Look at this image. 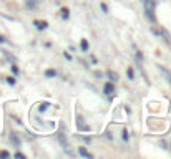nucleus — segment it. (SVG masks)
<instances>
[{
	"instance_id": "nucleus-3",
	"label": "nucleus",
	"mask_w": 171,
	"mask_h": 159,
	"mask_svg": "<svg viewBox=\"0 0 171 159\" xmlns=\"http://www.w3.org/2000/svg\"><path fill=\"white\" fill-rule=\"evenodd\" d=\"M76 124H78V129H80V131H88V129H90V128H88V124H85L82 118H78V119H76Z\"/></svg>"
},
{
	"instance_id": "nucleus-11",
	"label": "nucleus",
	"mask_w": 171,
	"mask_h": 159,
	"mask_svg": "<svg viewBox=\"0 0 171 159\" xmlns=\"http://www.w3.org/2000/svg\"><path fill=\"white\" fill-rule=\"evenodd\" d=\"M60 15H62L63 18H68V15H70V13H68V9H62V12H60Z\"/></svg>"
},
{
	"instance_id": "nucleus-8",
	"label": "nucleus",
	"mask_w": 171,
	"mask_h": 159,
	"mask_svg": "<svg viewBox=\"0 0 171 159\" xmlns=\"http://www.w3.org/2000/svg\"><path fill=\"white\" fill-rule=\"evenodd\" d=\"M25 3H27L28 9H35V7H37V2H35V0H25Z\"/></svg>"
},
{
	"instance_id": "nucleus-6",
	"label": "nucleus",
	"mask_w": 171,
	"mask_h": 159,
	"mask_svg": "<svg viewBox=\"0 0 171 159\" xmlns=\"http://www.w3.org/2000/svg\"><path fill=\"white\" fill-rule=\"evenodd\" d=\"M10 141L13 143V146H17V148L20 146V139H19V136H17L15 133H10Z\"/></svg>"
},
{
	"instance_id": "nucleus-1",
	"label": "nucleus",
	"mask_w": 171,
	"mask_h": 159,
	"mask_svg": "<svg viewBox=\"0 0 171 159\" xmlns=\"http://www.w3.org/2000/svg\"><path fill=\"white\" fill-rule=\"evenodd\" d=\"M143 5H144V12H146L148 20L154 22L156 20V15H154V0H143Z\"/></svg>"
},
{
	"instance_id": "nucleus-4",
	"label": "nucleus",
	"mask_w": 171,
	"mask_h": 159,
	"mask_svg": "<svg viewBox=\"0 0 171 159\" xmlns=\"http://www.w3.org/2000/svg\"><path fill=\"white\" fill-rule=\"evenodd\" d=\"M103 91H105V94H108V96H110V94L115 93V86L111 83H106V84H105V88H103Z\"/></svg>"
},
{
	"instance_id": "nucleus-21",
	"label": "nucleus",
	"mask_w": 171,
	"mask_h": 159,
	"mask_svg": "<svg viewBox=\"0 0 171 159\" xmlns=\"http://www.w3.org/2000/svg\"><path fill=\"white\" fill-rule=\"evenodd\" d=\"M3 42H5V38L2 37V35H0V43H3Z\"/></svg>"
},
{
	"instance_id": "nucleus-20",
	"label": "nucleus",
	"mask_w": 171,
	"mask_h": 159,
	"mask_svg": "<svg viewBox=\"0 0 171 159\" xmlns=\"http://www.w3.org/2000/svg\"><path fill=\"white\" fill-rule=\"evenodd\" d=\"M101 10H103V12H108V7H106L105 3H101Z\"/></svg>"
},
{
	"instance_id": "nucleus-2",
	"label": "nucleus",
	"mask_w": 171,
	"mask_h": 159,
	"mask_svg": "<svg viewBox=\"0 0 171 159\" xmlns=\"http://www.w3.org/2000/svg\"><path fill=\"white\" fill-rule=\"evenodd\" d=\"M33 25H35L38 30H45V28L48 27V23L45 20H33Z\"/></svg>"
},
{
	"instance_id": "nucleus-15",
	"label": "nucleus",
	"mask_w": 171,
	"mask_h": 159,
	"mask_svg": "<svg viewBox=\"0 0 171 159\" xmlns=\"http://www.w3.org/2000/svg\"><path fill=\"white\" fill-rule=\"evenodd\" d=\"M9 156H10V154H9V151H2V152H0V158H3V159H5V158H9Z\"/></svg>"
},
{
	"instance_id": "nucleus-12",
	"label": "nucleus",
	"mask_w": 171,
	"mask_h": 159,
	"mask_svg": "<svg viewBox=\"0 0 171 159\" xmlns=\"http://www.w3.org/2000/svg\"><path fill=\"white\" fill-rule=\"evenodd\" d=\"M82 50L83 51H88V42L86 40H82Z\"/></svg>"
},
{
	"instance_id": "nucleus-7",
	"label": "nucleus",
	"mask_w": 171,
	"mask_h": 159,
	"mask_svg": "<svg viewBox=\"0 0 171 159\" xmlns=\"http://www.w3.org/2000/svg\"><path fill=\"white\" fill-rule=\"evenodd\" d=\"M78 152H80V156H83V158H93V156H91V154H90V152H88V151L85 149V148H80V149H78Z\"/></svg>"
},
{
	"instance_id": "nucleus-18",
	"label": "nucleus",
	"mask_w": 171,
	"mask_h": 159,
	"mask_svg": "<svg viewBox=\"0 0 171 159\" xmlns=\"http://www.w3.org/2000/svg\"><path fill=\"white\" fill-rule=\"evenodd\" d=\"M15 158H17V159H23V158H25V156H23L22 152H17V154H15Z\"/></svg>"
},
{
	"instance_id": "nucleus-10",
	"label": "nucleus",
	"mask_w": 171,
	"mask_h": 159,
	"mask_svg": "<svg viewBox=\"0 0 171 159\" xmlns=\"http://www.w3.org/2000/svg\"><path fill=\"white\" fill-rule=\"evenodd\" d=\"M45 76L53 78V76H57V71H55V70H47V71H45Z\"/></svg>"
},
{
	"instance_id": "nucleus-16",
	"label": "nucleus",
	"mask_w": 171,
	"mask_h": 159,
	"mask_svg": "<svg viewBox=\"0 0 171 159\" xmlns=\"http://www.w3.org/2000/svg\"><path fill=\"white\" fill-rule=\"evenodd\" d=\"M7 83H9V84H15V78L9 76V78H7Z\"/></svg>"
},
{
	"instance_id": "nucleus-5",
	"label": "nucleus",
	"mask_w": 171,
	"mask_h": 159,
	"mask_svg": "<svg viewBox=\"0 0 171 159\" xmlns=\"http://www.w3.org/2000/svg\"><path fill=\"white\" fill-rule=\"evenodd\" d=\"M158 70H160V71H161V75L166 78V81H168V83H171V73H170V71H166L163 66H158Z\"/></svg>"
},
{
	"instance_id": "nucleus-13",
	"label": "nucleus",
	"mask_w": 171,
	"mask_h": 159,
	"mask_svg": "<svg viewBox=\"0 0 171 159\" xmlns=\"http://www.w3.org/2000/svg\"><path fill=\"white\" fill-rule=\"evenodd\" d=\"M126 75H128V78H130V80H133V78H135L133 68H128V71H126Z\"/></svg>"
},
{
	"instance_id": "nucleus-9",
	"label": "nucleus",
	"mask_w": 171,
	"mask_h": 159,
	"mask_svg": "<svg viewBox=\"0 0 171 159\" xmlns=\"http://www.w3.org/2000/svg\"><path fill=\"white\" fill-rule=\"evenodd\" d=\"M106 75H108V78H110V80H111V81H116V80H118V75H116V73H115V71H108V73H106Z\"/></svg>"
},
{
	"instance_id": "nucleus-22",
	"label": "nucleus",
	"mask_w": 171,
	"mask_h": 159,
	"mask_svg": "<svg viewBox=\"0 0 171 159\" xmlns=\"http://www.w3.org/2000/svg\"><path fill=\"white\" fill-rule=\"evenodd\" d=\"M170 149H171V144H170Z\"/></svg>"
},
{
	"instance_id": "nucleus-19",
	"label": "nucleus",
	"mask_w": 171,
	"mask_h": 159,
	"mask_svg": "<svg viewBox=\"0 0 171 159\" xmlns=\"http://www.w3.org/2000/svg\"><path fill=\"white\" fill-rule=\"evenodd\" d=\"M12 71H13V73H19V68L13 65V66H12Z\"/></svg>"
},
{
	"instance_id": "nucleus-17",
	"label": "nucleus",
	"mask_w": 171,
	"mask_h": 159,
	"mask_svg": "<svg viewBox=\"0 0 171 159\" xmlns=\"http://www.w3.org/2000/svg\"><path fill=\"white\" fill-rule=\"evenodd\" d=\"M136 58H138V61H143V53H141V51L136 53Z\"/></svg>"
},
{
	"instance_id": "nucleus-14",
	"label": "nucleus",
	"mask_w": 171,
	"mask_h": 159,
	"mask_svg": "<svg viewBox=\"0 0 171 159\" xmlns=\"http://www.w3.org/2000/svg\"><path fill=\"white\" fill-rule=\"evenodd\" d=\"M48 106H50L48 103H42V104H40V111H45V110H47Z\"/></svg>"
}]
</instances>
